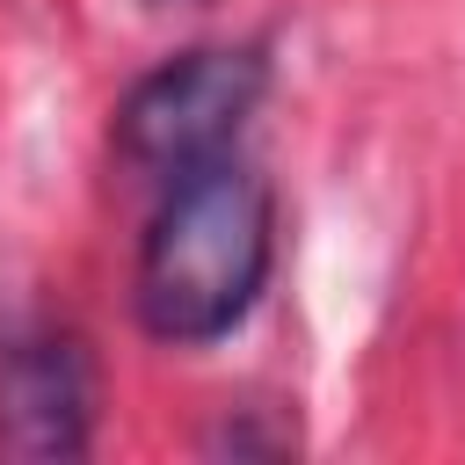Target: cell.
<instances>
[{"instance_id": "cell-1", "label": "cell", "mask_w": 465, "mask_h": 465, "mask_svg": "<svg viewBox=\"0 0 465 465\" xmlns=\"http://www.w3.org/2000/svg\"><path fill=\"white\" fill-rule=\"evenodd\" d=\"M276 262V211L262 174H247L232 153L167 182L145 247H138V320L153 341L196 349L232 334Z\"/></svg>"}, {"instance_id": "cell-2", "label": "cell", "mask_w": 465, "mask_h": 465, "mask_svg": "<svg viewBox=\"0 0 465 465\" xmlns=\"http://www.w3.org/2000/svg\"><path fill=\"white\" fill-rule=\"evenodd\" d=\"M269 65L254 51H182L116 102V160L153 182H182L232 153Z\"/></svg>"}, {"instance_id": "cell-3", "label": "cell", "mask_w": 465, "mask_h": 465, "mask_svg": "<svg viewBox=\"0 0 465 465\" xmlns=\"http://www.w3.org/2000/svg\"><path fill=\"white\" fill-rule=\"evenodd\" d=\"M94 436V378L65 334H36L0 363V458H80Z\"/></svg>"}, {"instance_id": "cell-4", "label": "cell", "mask_w": 465, "mask_h": 465, "mask_svg": "<svg viewBox=\"0 0 465 465\" xmlns=\"http://www.w3.org/2000/svg\"><path fill=\"white\" fill-rule=\"evenodd\" d=\"M153 7H203V0H153Z\"/></svg>"}]
</instances>
